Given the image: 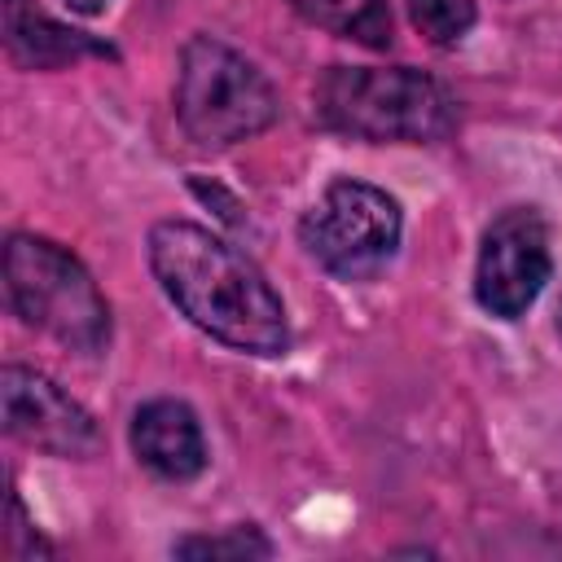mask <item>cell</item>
<instances>
[{
	"label": "cell",
	"instance_id": "13",
	"mask_svg": "<svg viewBox=\"0 0 562 562\" xmlns=\"http://www.w3.org/2000/svg\"><path fill=\"white\" fill-rule=\"evenodd\" d=\"M75 13H83V18H97V13H105V4L110 0H66Z\"/></svg>",
	"mask_w": 562,
	"mask_h": 562
},
{
	"label": "cell",
	"instance_id": "8",
	"mask_svg": "<svg viewBox=\"0 0 562 562\" xmlns=\"http://www.w3.org/2000/svg\"><path fill=\"white\" fill-rule=\"evenodd\" d=\"M132 452L145 470L167 483H189L206 470V439L189 404L180 400H149L132 417Z\"/></svg>",
	"mask_w": 562,
	"mask_h": 562
},
{
	"label": "cell",
	"instance_id": "9",
	"mask_svg": "<svg viewBox=\"0 0 562 562\" xmlns=\"http://www.w3.org/2000/svg\"><path fill=\"white\" fill-rule=\"evenodd\" d=\"M4 40L13 61L22 66H61L75 57H114L110 44H97L83 31L57 26L48 18H40L35 9H26L22 0H4Z\"/></svg>",
	"mask_w": 562,
	"mask_h": 562
},
{
	"label": "cell",
	"instance_id": "11",
	"mask_svg": "<svg viewBox=\"0 0 562 562\" xmlns=\"http://www.w3.org/2000/svg\"><path fill=\"white\" fill-rule=\"evenodd\" d=\"M408 18L426 35V44L448 48L470 35V26L479 22V9L474 0H408Z\"/></svg>",
	"mask_w": 562,
	"mask_h": 562
},
{
	"label": "cell",
	"instance_id": "7",
	"mask_svg": "<svg viewBox=\"0 0 562 562\" xmlns=\"http://www.w3.org/2000/svg\"><path fill=\"white\" fill-rule=\"evenodd\" d=\"M0 400H4V430L40 452L53 457H92L101 448V430L92 413L70 400L53 378L26 364H4L0 373Z\"/></svg>",
	"mask_w": 562,
	"mask_h": 562
},
{
	"label": "cell",
	"instance_id": "4",
	"mask_svg": "<svg viewBox=\"0 0 562 562\" xmlns=\"http://www.w3.org/2000/svg\"><path fill=\"white\" fill-rule=\"evenodd\" d=\"M281 114L268 75L215 35H193L180 48L176 70V119L202 149H228L268 132Z\"/></svg>",
	"mask_w": 562,
	"mask_h": 562
},
{
	"label": "cell",
	"instance_id": "2",
	"mask_svg": "<svg viewBox=\"0 0 562 562\" xmlns=\"http://www.w3.org/2000/svg\"><path fill=\"white\" fill-rule=\"evenodd\" d=\"M325 127L356 140H439L457 123L448 88L413 66H329L316 83Z\"/></svg>",
	"mask_w": 562,
	"mask_h": 562
},
{
	"label": "cell",
	"instance_id": "3",
	"mask_svg": "<svg viewBox=\"0 0 562 562\" xmlns=\"http://www.w3.org/2000/svg\"><path fill=\"white\" fill-rule=\"evenodd\" d=\"M4 294L22 325L66 351L97 356L110 342V303L92 272L40 233H13L4 246Z\"/></svg>",
	"mask_w": 562,
	"mask_h": 562
},
{
	"label": "cell",
	"instance_id": "6",
	"mask_svg": "<svg viewBox=\"0 0 562 562\" xmlns=\"http://www.w3.org/2000/svg\"><path fill=\"white\" fill-rule=\"evenodd\" d=\"M553 277V250H549V224L536 206H509L501 211L479 241L474 263V299L483 312L501 321H518Z\"/></svg>",
	"mask_w": 562,
	"mask_h": 562
},
{
	"label": "cell",
	"instance_id": "14",
	"mask_svg": "<svg viewBox=\"0 0 562 562\" xmlns=\"http://www.w3.org/2000/svg\"><path fill=\"white\" fill-rule=\"evenodd\" d=\"M558 334H562V303H558Z\"/></svg>",
	"mask_w": 562,
	"mask_h": 562
},
{
	"label": "cell",
	"instance_id": "10",
	"mask_svg": "<svg viewBox=\"0 0 562 562\" xmlns=\"http://www.w3.org/2000/svg\"><path fill=\"white\" fill-rule=\"evenodd\" d=\"M312 26H325L334 35L360 40L369 48L391 44V13L386 0H290Z\"/></svg>",
	"mask_w": 562,
	"mask_h": 562
},
{
	"label": "cell",
	"instance_id": "12",
	"mask_svg": "<svg viewBox=\"0 0 562 562\" xmlns=\"http://www.w3.org/2000/svg\"><path fill=\"white\" fill-rule=\"evenodd\" d=\"M176 558H228V562H246V558H272V540L259 531V527H228L220 536H184L171 544Z\"/></svg>",
	"mask_w": 562,
	"mask_h": 562
},
{
	"label": "cell",
	"instance_id": "5",
	"mask_svg": "<svg viewBox=\"0 0 562 562\" xmlns=\"http://www.w3.org/2000/svg\"><path fill=\"white\" fill-rule=\"evenodd\" d=\"M400 202L364 180H334L299 220L303 250L338 281L378 277L400 250Z\"/></svg>",
	"mask_w": 562,
	"mask_h": 562
},
{
	"label": "cell",
	"instance_id": "1",
	"mask_svg": "<svg viewBox=\"0 0 562 562\" xmlns=\"http://www.w3.org/2000/svg\"><path fill=\"white\" fill-rule=\"evenodd\" d=\"M149 268L189 325L246 356H281L290 321L272 281L224 237L189 220L149 228Z\"/></svg>",
	"mask_w": 562,
	"mask_h": 562
}]
</instances>
